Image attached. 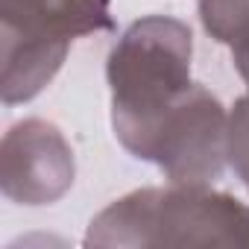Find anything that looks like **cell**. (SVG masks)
Returning a JSON list of instances; mask_svg holds the SVG:
<instances>
[{"instance_id": "obj_4", "label": "cell", "mask_w": 249, "mask_h": 249, "mask_svg": "<svg viewBox=\"0 0 249 249\" xmlns=\"http://www.w3.org/2000/svg\"><path fill=\"white\" fill-rule=\"evenodd\" d=\"M229 114L223 103L202 85L191 91L161 117L138 159L153 161L176 185H214L226 164Z\"/></svg>"}, {"instance_id": "obj_1", "label": "cell", "mask_w": 249, "mask_h": 249, "mask_svg": "<svg viewBox=\"0 0 249 249\" xmlns=\"http://www.w3.org/2000/svg\"><path fill=\"white\" fill-rule=\"evenodd\" d=\"M191 27L170 15L135 21L108 53L111 126L135 159L144 153L161 117L191 91Z\"/></svg>"}, {"instance_id": "obj_7", "label": "cell", "mask_w": 249, "mask_h": 249, "mask_svg": "<svg viewBox=\"0 0 249 249\" xmlns=\"http://www.w3.org/2000/svg\"><path fill=\"white\" fill-rule=\"evenodd\" d=\"M231 62H234V68H237L240 79L249 85V38H246V41L231 44Z\"/></svg>"}, {"instance_id": "obj_6", "label": "cell", "mask_w": 249, "mask_h": 249, "mask_svg": "<svg viewBox=\"0 0 249 249\" xmlns=\"http://www.w3.org/2000/svg\"><path fill=\"white\" fill-rule=\"evenodd\" d=\"M199 18L208 36L229 47L249 38V0H199Z\"/></svg>"}, {"instance_id": "obj_5", "label": "cell", "mask_w": 249, "mask_h": 249, "mask_svg": "<svg viewBox=\"0 0 249 249\" xmlns=\"http://www.w3.org/2000/svg\"><path fill=\"white\" fill-rule=\"evenodd\" d=\"M73 150L59 126L27 117L0 144V188L21 205H50L73 185Z\"/></svg>"}, {"instance_id": "obj_2", "label": "cell", "mask_w": 249, "mask_h": 249, "mask_svg": "<svg viewBox=\"0 0 249 249\" xmlns=\"http://www.w3.org/2000/svg\"><path fill=\"white\" fill-rule=\"evenodd\" d=\"M85 246H240L249 249V205L211 185L144 188L103 208Z\"/></svg>"}, {"instance_id": "obj_3", "label": "cell", "mask_w": 249, "mask_h": 249, "mask_svg": "<svg viewBox=\"0 0 249 249\" xmlns=\"http://www.w3.org/2000/svg\"><path fill=\"white\" fill-rule=\"evenodd\" d=\"M0 24L6 106L41 94L76 38L114 27L108 0H0Z\"/></svg>"}]
</instances>
